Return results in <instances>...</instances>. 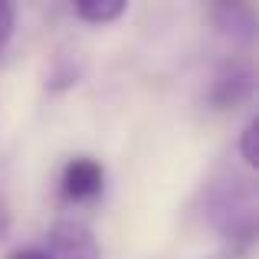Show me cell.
<instances>
[{
  "label": "cell",
  "instance_id": "obj_2",
  "mask_svg": "<svg viewBox=\"0 0 259 259\" xmlns=\"http://www.w3.org/2000/svg\"><path fill=\"white\" fill-rule=\"evenodd\" d=\"M105 190V167L89 154L69 158L59 174V197L66 203H92Z\"/></svg>",
  "mask_w": 259,
  "mask_h": 259
},
{
  "label": "cell",
  "instance_id": "obj_4",
  "mask_svg": "<svg viewBox=\"0 0 259 259\" xmlns=\"http://www.w3.org/2000/svg\"><path fill=\"white\" fill-rule=\"evenodd\" d=\"M253 92V72L240 63H227L220 72L213 76L210 85V105L213 108H236L240 102L249 99Z\"/></svg>",
  "mask_w": 259,
  "mask_h": 259
},
{
  "label": "cell",
  "instance_id": "obj_8",
  "mask_svg": "<svg viewBox=\"0 0 259 259\" xmlns=\"http://www.w3.org/2000/svg\"><path fill=\"white\" fill-rule=\"evenodd\" d=\"M13 30H17V7L13 4H0V56H4L7 46H10Z\"/></svg>",
  "mask_w": 259,
  "mask_h": 259
},
{
  "label": "cell",
  "instance_id": "obj_9",
  "mask_svg": "<svg viewBox=\"0 0 259 259\" xmlns=\"http://www.w3.org/2000/svg\"><path fill=\"white\" fill-rule=\"evenodd\" d=\"M7 259H53L46 249H33V246H26V249H13Z\"/></svg>",
  "mask_w": 259,
  "mask_h": 259
},
{
  "label": "cell",
  "instance_id": "obj_6",
  "mask_svg": "<svg viewBox=\"0 0 259 259\" xmlns=\"http://www.w3.org/2000/svg\"><path fill=\"white\" fill-rule=\"evenodd\" d=\"M125 10H128V4H121V0H85V4L72 7V13H76L82 23H89V26L115 23Z\"/></svg>",
  "mask_w": 259,
  "mask_h": 259
},
{
  "label": "cell",
  "instance_id": "obj_3",
  "mask_svg": "<svg viewBox=\"0 0 259 259\" xmlns=\"http://www.w3.org/2000/svg\"><path fill=\"white\" fill-rule=\"evenodd\" d=\"M50 256L53 259H102L95 233L76 217L56 220L50 230Z\"/></svg>",
  "mask_w": 259,
  "mask_h": 259
},
{
  "label": "cell",
  "instance_id": "obj_5",
  "mask_svg": "<svg viewBox=\"0 0 259 259\" xmlns=\"http://www.w3.org/2000/svg\"><path fill=\"white\" fill-rule=\"evenodd\" d=\"M210 20H213V30L230 39L253 43L256 36V13L246 4H217L210 7Z\"/></svg>",
  "mask_w": 259,
  "mask_h": 259
},
{
  "label": "cell",
  "instance_id": "obj_7",
  "mask_svg": "<svg viewBox=\"0 0 259 259\" xmlns=\"http://www.w3.org/2000/svg\"><path fill=\"white\" fill-rule=\"evenodd\" d=\"M240 154H243V164L246 167H256L259 154H256V118H249L240 132Z\"/></svg>",
  "mask_w": 259,
  "mask_h": 259
},
{
  "label": "cell",
  "instance_id": "obj_10",
  "mask_svg": "<svg viewBox=\"0 0 259 259\" xmlns=\"http://www.w3.org/2000/svg\"><path fill=\"white\" fill-rule=\"evenodd\" d=\"M7 230H10V213L4 210V203H0V240L7 236Z\"/></svg>",
  "mask_w": 259,
  "mask_h": 259
},
{
  "label": "cell",
  "instance_id": "obj_1",
  "mask_svg": "<svg viewBox=\"0 0 259 259\" xmlns=\"http://www.w3.org/2000/svg\"><path fill=\"white\" fill-rule=\"evenodd\" d=\"M207 217L220 240L230 246H249L256 236V194L249 181L223 177L207 194Z\"/></svg>",
  "mask_w": 259,
  "mask_h": 259
}]
</instances>
